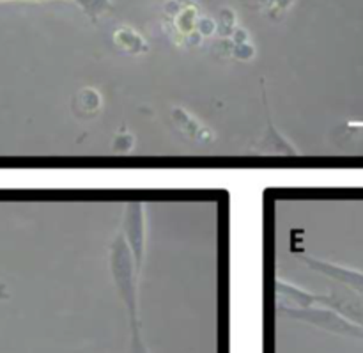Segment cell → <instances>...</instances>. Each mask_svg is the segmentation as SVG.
I'll return each instance as SVG.
<instances>
[{"label":"cell","mask_w":363,"mask_h":353,"mask_svg":"<svg viewBox=\"0 0 363 353\" xmlns=\"http://www.w3.org/2000/svg\"><path fill=\"white\" fill-rule=\"evenodd\" d=\"M108 268L117 295H119L121 302H123L124 309L128 313L130 323H138L140 322V316H138V311H140V295H138V290H140L142 272L137 268L133 254H131L130 247H128L121 231H117L112 244H110Z\"/></svg>","instance_id":"1"},{"label":"cell","mask_w":363,"mask_h":353,"mask_svg":"<svg viewBox=\"0 0 363 353\" xmlns=\"http://www.w3.org/2000/svg\"><path fill=\"white\" fill-rule=\"evenodd\" d=\"M280 316L293 322L305 323V325L315 327V329L328 332L332 336L350 337V340H363V329L354 325L353 322L340 315L335 309L328 308V305L315 304L311 308L301 309H277Z\"/></svg>","instance_id":"2"},{"label":"cell","mask_w":363,"mask_h":353,"mask_svg":"<svg viewBox=\"0 0 363 353\" xmlns=\"http://www.w3.org/2000/svg\"><path fill=\"white\" fill-rule=\"evenodd\" d=\"M121 233L133 254L137 268L142 272L145 261V249H147V220L145 208L142 202H130L124 206L123 220H121Z\"/></svg>","instance_id":"3"},{"label":"cell","mask_w":363,"mask_h":353,"mask_svg":"<svg viewBox=\"0 0 363 353\" xmlns=\"http://www.w3.org/2000/svg\"><path fill=\"white\" fill-rule=\"evenodd\" d=\"M300 259L312 272L319 273L323 277H328V279L335 281L340 286L347 288V290L354 291V293L363 295V270L325 261V259H319L311 254H300Z\"/></svg>","instance_id":"4"},{"label":"cell","mask_w":363,"mask_h":353,"mask_svg":"<svg viewBox=\"0 0 363 353\" xmlns=\"http://www.w3.org/2000/svg\"><path fill=\"white\" fill-rule=\"evenodd\" d=\"M275 291V305L277 309H301L311 308L315 304H325V293H314V291L303 290L293 283H287L284 279H275L273 284Z\"/></svg>","instance_id":"5"},{"label":"cell","mask_w":363,"mask_h":353,"mask_svg":"<svg viewBox=\"0 0 363 353\" xmlns=\"http://www.w3.org/2000/svg\"><path fill=\"white\" fill-rule=\"evenodd\" d=\"M325 304L328 308L335 309L340 315L346 316L350 322L363 329V295L354 293L342 286V290H333L330 293H325Z\"/></svg>","instance_id":"6"},{"label":"cell","mask_w":363,"mask_h":353,"mask_svg":"<svg viewBox=\"0 0 363 353\" xmlns=\"http://www.w3.org/2000/svg\"><path fill=\"white\" fill-rule=\"evenodd\" d=\"M170 119H172L177 131L183 134L186 139H190V141L201 142V144H209V142L215 141L213 130H209L201 119L191 116L188 110L181 109V107H174V109L170 110Z\"/></svg>","instance_id":"7"},{"label":"cell","mask_w":363,"mask_h":353,"mask_svg":"<svg viewBox=\"0 0 363 353\" xmlns=\"http://www.w3.org/2000/svg\"><path fill=\"white\" fill-rule=\"evenodd\" d=\"M254 149L257 153H262V155H298L296 148L277 130V126L269 119L268 124H266V131L255 142Z\"/></svg>","instance_id":"8"},{"label":"cell","mask_w":363,"mask_h":353,"mask_svg":"<svg viewBox=\"0 0 363 353\" xmlns=\"http://www.w3.org/2000/svg\"><path fill=\"white\" fill-rule=\"evenodd\" d=\"M103 107V99L99 91L92 87H84L73 96V102H71V109L73 114L80 119H92L94 116H98L99 110Z\"/></svg>","instance_id":"9"},{"label":"cell","mask_w":363,"mask_h":353,"mask_svg":"<svg viewBox=\"0 0 363 353\" xmlns=\"http://www.w3.org/2000/svg\"><path fill=\"white\" fill-rule=\"evenodd\" d=\"M113 41H116V46L123 52L131 53V55H137V53L147 52V43L144 41L140 34L133 31L130 27H121L117 28L116 34H113Z\"/></svg>","instance_id":"10"},{"label":"cell","mask_w":363,"mask_h":353,"mask_svg":"<svg viewBox=\"0 0 363 353\" xmlns=\"http://www.w3.org/2000/svg\"><path fill=\"white\" fill-rule=\"evenodd\" d=\"M74 2H77V6L91 18L92 23H96L98 18L112 7V2H110V0H74Z\"/></svg>","instance_id":"11"},{"label":"cell","mask_w":363,"mask_h":353,"mask_svg":"<svg viewBox=\"0 0 363 353\" xmlns=\"http://www.w3.org/2000/svg\"><path fill=\"white\" fill-rule=\"evenodd\" d=\"M130 348L128 353H151L147 344H145L144 336H142V323H130Z\"/></svg>","instance_id":"12"},{"label":"cell","mask_w":363,"mask_h":353,"mask_svg":"<svg viewBox=\"0 0 363 353\" xmlns=\"http://www.w3.org/2000/svg\"><path fill=\"white\" fill-rule=\"evenodd\" d=\"M342 137L347 139V141L354 142V144H362L363 146V123H346L342 126Z\"/></svg>","instance_id":"13"},{"label":"cell","mask_w":363,"mask_h":353,"mask_svg":"<svg viewBox=\"0 0 363 353\" xmlns=\"http://www.w3.org/2000/svg\"><path fill=\"white\" fill-rule=\"evenodd\" d=\"M135 144V137L131 134H119L113 139L112 148L119 153H128Z\"/></svg>","instance_id":"14"},{"label":"cell","mask_w":363,"mask_h":353,"mask_svg":"<svg viewBox=\"0 0 363 353\" xmlns=\"http://www.w3.org/2000/svg\"><path fill=\"white\" fill-rule=\"evenodd\" d=\"M9 298V291H7V286L4 283H0V300H7Z\"/></svg>","instance_id":"15"},{"label":"cell","mask_w":363,"mask_h":353,"mask_svg":"<svg viewBox=\"0 0 363 353\" xmlns=\"http://www.w3.org/2000/svg\"><path fill=\"white\" fill-rule=\"evenodd\" d=\"M0 2H43V0H0Z\"/></svg>","instance_id":"16"}]
</instances>
